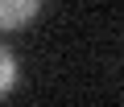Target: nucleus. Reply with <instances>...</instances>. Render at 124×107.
<instances>
[{
  "label": "nucleus",
  "instance_id": "nucleus-1",
  "mask_svg": "<svg viewBox=\"0 0 124 107\" xmlns=\"http://www.w3.org/2000/svg\"><path fill=\"white\" fill-rule=\"evenodd\" d=\"M41 8V0H0V29H17L29 25Z\"/></svg>",
  "mask_w": 124,
  "mask_h": 107
},
{
  "label": "nucleus",
  "instance_id": "nucleus-2",
  "mask_svg": "<svg viewBox=\"0 0 124 107\" xmlns=\"http://www.w3.org/2000/svg\"><path fill=\"white\" fill-rule=\"evenodd\" d=\"M13 82H17V62H13V54L0 45V99L13 91Z\"/></svg>",
  "mask_w": 124,
  "mask_h": 107
}]
</instances>
